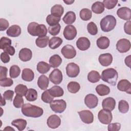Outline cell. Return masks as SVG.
Segmentation results:
<instances>
[{"instance_id":"816d5d0a","label":"cell","mask_w":131,"mask_h":131,"mask_svg":"<svg viewBox=\"0 0 131 131\" xmlns=\"http://www.w3.org/2000/svg\"><path fill=\"white\" fill-rule=\"evenodd\" d=\"M9 24L8 21L5 19L1 18L0 19V31H3L6 30L9 27Z\"/></svg>"},{"instance_id":"d6986e66","label":"cell","mask_w":131,"mask_h":131,"mask_svg":"<svg viewBox=\"0 0 131 131\" xmlns=\"http://www.w3.org/2000/svg\"><path fill=\"white\" fill-rule=\"evenodd\" d=\"M99 63L103 67H107L111 64L113 61V56L110 53L100 54L98 58Z\"/></svg>"},{"instance_id":"f6af8a7d","label":"cell","mask_w":131,"mask_h":131,"mask_svg":"<svg viewBox=\"0 0 131 131\" xmlns=\"http://www.w3.org/2000/svg\"><path fill=\"white\" fill-rule=\"evenodd\" d=\"M87 30L88 32L92 35H95L98 33L97 27L95 23L93 21H91L88 24Z\"/></svg>"},{"instance_id":"9f6ffc18","label":"cell","mask_w":131,"mask_h":131,"mask_svg":"<svg viewBox=\"0 0 131 131\" xmlns=\"http://www.w3.org/2000/svg\"><path fill=\"white\" fill-rule=\"evenodd\" d=\"M130 26H131V22L130 20L127 21L125 22V23L124 25V32L130 35L131 34V31H130Z\"/></svg>"},{"instance_id":"11a10c76","label":"cell","mask_w":131,"mask_h":131,"mask_svg":"<svg viewBox=\"0 0 131 131\" xmlns=\"http://www.w3.org/2000/svg\"><path fill=\"white\" fill-rule=\"evenodd\" d=\"M8 69L5 67H0V79L7 77Z\"/></svg>"},{"instance_id":"1f68e13d","label":"cell","mask_w":131,"mask_h":131,"mask_svg":"<svg viewBox=\"0 0 131 131\" xmlns=\"http://www.w3.org/2000/svg\"><path fill=\"white\" fill-rule=\"evenodd\" d=\"M64 8L61 5L56 4L52 7L51 9V14L60 17L63 14Z\"/></svg>"},{"instance_id":"d6a6232c","label":"cell","mask_w":131,"mask_h":131,"mask_svg":"<svg viewBox=\"0 0 131 131\" xmlns=\"http://www.w3.org/2000/svg\"><path fill=\"white\" fill-rule=\"evenodd\" d=\"M91 9L94 13L101 14L104 11V6L102 2L97 1L93 3Z\"/></svg>"},{"instance_id":"bcb514c9","label":"cell","mask_w":131,"mask_h":131,"mask_svg":"<svg viewBox=\"0 0 131 131\" xmlns=\"http://www.w3.org/2000/svg\"><path fill=\"white\" fill-rule=\"evenodd\" d=\"M12 43L11 40L6 37H2L0 39V48L2 50H4L8 46H11Z\"/></svg>"},{"instance_id":"f1b7e54d","label":"cell","mask_w":131,"mask_h":131,"mask_svg":"<svg viewBox=\"0 0 131 131\" xmlns=\"http://www.w3.org/2000/svg\"><path fill=\"white\" fill-rule=\"evenodd\" d=\"M51 67L48 63L45 61L39 62L36 67L37 71L41 74H46L50 70Z\"/></svg>"},{"instance_id":"ffe728a7","label":"cell","mask_w":131,"mask_h":131,"mask_svg":"<svg viewBox=\"0 0 131 131\" xmlns=\"http://www.w3.org/2000/svg\"><path fill=\"white\" fill-rule=\"evenodd\" d=\"M116 106V100L113 97H108L103 100L102 106L103 109L107 110L110 111H113Z\"/></svg>"},{"instance_id":"91938a15","label":"cell","mask_w":131,"mask_h":131,"mask_svg":"<svg viewBox=\"0 0 131 131\" xmlns=\"http://www.w3.org/2000/svg\"><path fill=\"white\" fill-rule=\"evenodd\" d=\"M63 2L66 3L67 5H71L74 2V0H64Z\"/></svg>"},{"instance_id":"ee69618b","label":"cell","mask_w":131,"mask_h":131,"mask_svg":"<svg viewBox=\"0 0 131 131\" xmlns=\"http://www.w3.org/2000/svg\"><path fill=\"white\" fill-rule=\"evenodd\" d=\"M24 101L23 96L16 95L13 99V104L15 107L19 108L23 106V105L24 104Z\"/></svg>"},{"instance_id":"7c38bea8","label":"cell","mask_w":131,"mask_h":131,"mask_svg":"<svg viewBox=\"0 0 131 131\" xmlns=\"http://www.w3.org/2000/svg\"><path fill=\"white\" fill-rule=\"evenodd\" d=\"M84 103L88 108H94L98 105V98L94 94H89L84 98Z\"/></svg>"},{"instance_id":"60d3db41","label":"cell","mask_w":131,"mask_h":131,"mask_svg":"<svg viewBox=\"0 0 131 131\" xmlns=\"http://www.w3.org/2000/svg\"><path fill=\"white\" fill-rule=\"evenodd\" d=\"M20 74V69L17 65L12 66L9 70V75L11 78H16Z\"/></svg>"},{"instance_id":"db71d44e","label":"cell","mask_w":131,"mask_h":131,"mask_svg":"<svg viewBox=\"0 0 131 131\" xmlns=\"http://www.w3.org/2000/svg\"><path fill=\"white\" fill-rule=\"evenodd\" d=\"M1 59L3 63H6L9 62L10 58L9 56V54L7 52H2L1 54Z\"/></svg>"},{"instance_id":"3957f363","label":"cell","mask_w":131,"mask_h":131,"mask_svg":"<svg viewBox=\"0 0 131 131\" xmlns=\"http://www.w3.org/2000/svg\"><path fill=\"white\" fill-rule=\"evenodd\" d=\"M118 78L117 71L114 68H108L102 72L101 79L109 84L115 85Z\"/></svg>"},{"instance_id":"e0dca14e","label":"cell","mask_w":131,"mask_h":131,"mask_svg":"<svg viewBox=\"0 0 131 131\" xmlns=\"http://www.w3.org/2000/svg\"><path fill=\"white\" fill-rule=\"evenodd\" d=\"M117 89L121 92H125L128 94H130V82L127 79H122L118 82L117 84Z\"/></svg>"},{"instance_id":"2e32d148","label":"cell","mask_w":131,"mask_h":131,"mask_svg":"<svg viewBox=\"0 0 131 131\" xmlns=\"http://www.w3.org/2000/svg\"><path fill=\"white\" fill-rule=\"evenodd\" d=\"M91 46L90 40L85 37H81L79 38L76 41V46L77 48L81 51H85L88 50Z\"/></svg>"},{"instance_id":"8fae6325","label":"cell","mask_w":131,"mask_h":131,"mask_svg":"<svg viewBox=\"0 0 131 131\" xmlns=\"http://www.w3.org/2000/svg\"><path fill=\"white\" fill-rule=\"evenodd\" d=\"M49 79L53 83L59 84L62 81V74L61 71L58 69H55L49 75Z\"/></svg>"},{"instance_id":"484cf974","label":"cell","mask_w":131,"mask_h":131,"mask_svg":"<svg viewBox=\"0 0 131 131\" xmlns=\"http://www.w3.org/2000/svg\"><path fill=\"white\" fill-rule=\"evenodd\" d=\"M11 124L15 126L19 131H22L26 127L27 122L23 119H17L12 121Z\"/></svg>"},{"instance_id":"9c48e42d","label":"cell","mask_w":131,"mask_h":131,"mask_svg":"<svg viewBox=\"0 0 131 131\" xmlns=\"http://www.w3.org/2000/svg\"><path fill=\"white\" fill-rule=\"evenodd\" d=\"M77 30L76 28L73 25L67 26L63 30V34L64 37L68 40H72L74 39L77 35Z\"/></svg>"},{"instance_id":"c3c4849f","label":"cell","mask_w":131,"mask_h":131,"mask_svg":"<svg viewBox=\"0 0 131 131\" xmlns=\"http://www.w3.org/2000/svg\"><path fill=\"white\" fill-rule=\"evenodd\" d=\"M118 2L117 0H104L102 3L104 7L110 10L113 9L116 6Z\"/></svg>"},{"instance_id":"ac0fdd59","label":"cell","mask_w":131,"mask_h":131,"mask_svg":"<svg viewBox=\"0 0 131 131\" xmlns=\"http://www.w3.org/2000/svg\"><path fill=\"white\" fill-rule=\"evenodd\" d=\"M19 58L24 62L28 61L31 59L32 57V51L28 48H24L21 49L18 54Z\"/></svg>"},{"instance_id":"836d02e7","label":"cell","mask_w":131,"mask_h":131,"mask_svg":"<svg viewBox=\"0 0 131 131\" xmlns=\"http://www.w3.org/2000/svg\"><path fill=\"white\" fill-rule=\"evenodd\" d=\"M49 37L48 36H40L36 39L35 43L36 46L39 48H45L49 43Z\"/></svg>"},{"instance_id":"83f0119b","label":"cell","mask_w":131,"mask_h":131,"mask_svg":"<svg viewBox=\"0 0 131 131\" xmlns=\"http://www.w3.org/2000/svg\"><path fill=\"white\" fill-rule=\"evenodd\" d=\"M96 91L97 93L100 96H104L108 95L110 92V88L103 84L98 85L96 87Z\"/></svg>"},{"instance_id":"4316f807","label":"cell","mask_w":131,"mask_h":131,"mask_svg":"<svg viewBox=\"0 0 131 131\" xmlns=\"http://www.w3.org/2000/svg\"><path fill=\"white\" fill-rule=\"evenodd\" d=\"M62 62V59L59 55L54 54L51 56L49 59V63L52 68L58 67Z\"/></svg>"},{"instance_id":"f5cc1de1","label":"cell","mask_w":131,"mask_h":131,"mask_svg":"<svg viewBox=\"0 0 131 131\" xmlns=\"http://www.w3.org/2000/svg\"><path fill=\"white\" fill-rule=\"evenodd\" d=\"M13 96H14V92L10 90L6 91L3 95V96L5 100H10V101H12Z\"/></svg>"},{"instance_id":"f907efd6","label":"cell","mask_w":131,"mask_h":131,"mask_svg":"<svg viewBox=\"0 0 131 131\" xmlns=\"http://www.w3.org/2000/svg\"><path fill=\"white\" fill-rule=\"evenodd\" d=\"M121 128V124L119 123L116 122L114 123H110L107 126L108 131H118Z\"/></svg>"},{"instance_id":"f35d334b","label":"cell","mask_w":131,"mask_h":131,"mask_svg":"<svg viewBox=\"0 0 131 131\" xmlns=\"http://www.w3.org/2000/svg\"><path fill=\"white\" fill-rule=\"evenodd\" d=\"M61 18L52 14L48 15L46 17V21L50 26H53L59 24Z\"/></svg>"},{"instance_id":"f546056e","label":"cell","mask_w":131,"mask_h":131,"mask_svg":"<svg viewBox=\"0 0 131 131\" xmlns=\"http://www.w3.org/2000/svg\"><path fill=\"white\" fill-rule=\"evenodd\" d=\"M62 43V39L59 37H52L49 41V47L52 49H55L60 46Z\"/></svg>"},{"instance_id":"7a4b0ae2","label":"cell","mask_w":131,"mask_h":131,"mask_svg":"<svg viewBox=\"0 0 131 131\" xmlns=\"http://www.w3.org/2000/svg\"><path fill=\"white\" fill-rule=\"evenodd\" d=\"M29 34L33 36H45L47 34V29L43 24H38L36 22L30 23L27 27Z\"/></svg>"},{"instance_id":"ba28073f","label":"cell","mask_w":131,"mask_h":131,"mask_svg":"<svg viewBox=\"0 0 131 131\" xmlns=\"http://www.w3.org/2000/svg\"><path fill=\"white\" fill-rule=\"evenodd\" d=\"M130 49V41L126 38L119 39L116 43V49L120 53H125Z\"/></svg>"},{"instance_id":"5b68a950","label":"cell","mask_w":131,"mask_h":131,"mask_svg":"<svg viewBox=\"0 0 131 131\" xmlns=\"http://www.w3.org/2000/svg\"><path fill=\"white\" fill-rule=\"evenodd\" d=\"M67 107V103L63 99L53 100L50 103V107L56 113H63Z\"/></svg>"},{"instance_id":"603a6c76","label":"cell","mask_w":131,"mask_h":131,"mask_svg":"<svg viewBox=\"0 0 131 131\" xmlns=\"http://www.w3.org/2000/svg\"><path fill=\"white\" fill-rule=\"evenodd\" d=\"M110 39L106 36H101L98 38L96 41L97 47L102 50L107 49L110 46Z\"/></svg>"},{"instance_id":"b9f144b4","label":"cell","mask_w":131,"mask_h":131,"mask_svg":"<svg viewBox=\"0 0 131 131\" xmlns=\"http://www.w3.org/2000/svg\"><path fill=\"white\" fill-rule=\"evenodd\" d=\"M118 110L121 113L125 114L128 112L129 110V104L128 102L124 100H121L118 103Z\"/></svg>"},{"instance_id":"4fadbf2b","label":"cell","mask_w":131,"mask_h":131,"mask_svg":"<svg viewBox=\"0 0 131 131\" xmlns=\"http://www.w3.org/2000/svg\"><path fill=\"white\" fill-rule=\"evenodd\" d=\"M81 121L85 124H91L94 121L93 114L89 110H82L78 112Z\"/></svg>"},{"instance_id":"52a82bcc","label":"cell","mask_w":131,"mask_h":131,"mask_svg":"<svg viewBox=\"0 0 131 131\" xmlns=\"http://www.w3.org/2000/svg\"><path fill=\"white\" fill-rule=\"evenodd\" d=\"M80 72L79 67L74 62L68 63L66 67V73L71 78L77 77Z\"/></svg>"},{"instance_id":"6125c7cd","label":"cell","mask_w":131,"mask_h":131,"mask_svg":"<svg viewBox=\"0 0 131 131\" xmlns=\"http://www.w3.org/2000/svg\"><path fill=\"white\" fill-rule=\"evenodd\" d=\"M4 130H15V129L13 128H12V127H10V126H6L4 129Z\"/></svg>"},{"instance_id":"8992f818","label":"cell","mask_w":131,"mask_h":131,"mask_svg":"<svg viewBox=\"0 0 131 131\" xmlns=\"http://www.w3.org/2000/svg\"><path fill=\"white\" fill-rule=\"evenodd\" d=\"M98 118L101 123L108 124L112 122L113 119L112 113L111 111L107 110H101L98 114Z\"/></svg>"},{"instance_id":"44dd1931","label":"cell","mask_w":131,"mask_h":131,"mask_svg":"<svg viewBox=\"0 0 131 131\" xmlns=\"http://www.w3.org/2000/svg\"><path fill=\"white\" fill-rule=\"evenodd\" d=\"M20 27L16 25L10 26L7 30L6 34L8 36L12 37H16L19 36L21 34Z\"/></svg>"},{"instance_id":"d4e9b609","label":"cell","mask_w":131,"mask_h":131,"mask_svg":"<svg viewBox=\"0 0 131 131\" xmlns=\"http://www.w3.org/2000/svg\"><path fill=\"white\" fill-rule=\"evenodd\" d=\"M76 18V17L75 12L72 11H69L66 13L62 20L66 24L70 25L75 22Z\"/></svg>"},{"instance_id":"7402d4cb","label":"cell","mask_w":131,"mask_h":131,"mask_svg":"<svg viewBox=\"0 0 131 131\" xmlns=\"http://www.w3.org/2000/svg\"><path fill=\"white\" fill-rule=\"evenodd\" d=\"M34 73L33 71L29 68H25L23 70L21 78L23 80L30 82L34 79Z\"/></svg>"},{"instance_id":"ab89813d","label":"cell","mask_w":131,"mask_h":131,"mask_svg":"<svg viewBox=\"0 0 131 131\" xmlns=\"http://www.w3.org/2000/svg\"><path fill=\"white\" fill-rule=\"evenodd\" d=\"M28 88L26 85L23 84H19L16 86L14 89V92L16 95L25 96L28 91Z\"/></svg>"},{"instance_id":"4dcf8cb0","label":"cell","mask_w":131,"mask_h":131,"mask_svg":"<svg viewBox=\"0 0 131 131\" xmlns=\"http://www.w3.org/2000/svg\"><path fill=\"white\" fill-rule=\"evenodd\" d=\"M49 91L53 97H59L63 96L64 91L59 86L54 85L49 89Z\"/></svg>"},{"instance_id":"30bf717a","label":"cell","mask_w":131,"mask_h":131,"mask_svg":"<svg viewBox=\"0 0 131 131\" xmlns=\"http://www.w3.org/2000/svg\"><path fill=\"white\" fill-rule=\"evenodd\" d=\"M62 55L67 59H72L76 55V51L71 45H67L62 47L61 50Z\"/></svg>"},{"instance_id":"94428289","label":"cell","mask_w":131,"mask_h":131,"mask_svg":"<svg viewBox=\"0 0 131 131\" xmlns=\"http://www.w3.org/2000/svg\"><path fill=\"white\" fill-rule=\"evenodd\" d=\"M6 104V101H5V99L4 98L3 96L2 95H1V106H4Z\"/></svg>"},{"instance_id":"6f0895ef","label":"cell","mask_w":131,"mask_h":131,"mask_svg":"<svg viewBox=\"0 0 131 131\" xmlns=\"http://www.w3.org/2000/svg\"><path fill=\"white\" fill-rule=\"evenodd\" d=\"M4 52H7L9 55H11V56H13L14 55L15 52V50L13 46H9L7 47L6 48H5L4 50Z\"/></svg>"},{"instance_id":"7bdbcfd3","label":"cell","mask_w":131,"mask_h":131,"mask_svg":"<svg viewBox=\"0 0 131 131\" xmlns=\"http://www.w3.org/2000/svg\"><path fill=\"white\" fill-rule=\"evenodd\" d=\"M41 100L46 103H50L54 99V97L50 93L49 90H45L41 94Z\"/></svg>"},{"instance_id":"9a60e30c","label":"cell","mask_w":131,"mask_h":131,"mask_svg":"<svg viewBox=\"0 0 131 131\" xmlns=\"http://www.w3.org/2000/svg\"><path fill=\"white\" fill-rule=\"evenodd\" d=\"M47 123L50 128L55 129L60 126L61 124V119L58 116L56 115H52L47 119Z\"/></svg>"},{"instance_id":"cb8c5ba5","label":"cell","mask_w":131,"mask_h":131,"mask_svg":"<svg viewBox=\"0 0 131 131\" xmlns=\"http://www.w3.org/2000/svg\"><path fill=\"white\" fill-rule=\"evenodd\" d=\"M49 79L45 75H40L37 80V85L42 90H46L49 86Z\"/></svg>"},{"instance_id":"5bb4252c","label":"cell","mask_w":131,"mask_h":131,"mask_svg":"<svg viewBox=\"0 0 131 131\" xmlns=\"http://www.w3.org/2000/svg\"><path fill=\"white\" fill-rule=\"evenodd\" d=\"M117 14L121 19L128 21L131 18V10L126 7H121L117 10Z\"/></svg>"},{"instance_id":"e575fe53","label":"cell","mask_w":131,"mask_h":131,"mask_svg":"<svg viewBox=\"0 0 131 131\" xmlns=\"http://www.w3.org/2000/svg\"><path fill=\"white\" fill-rule=\"evenodd\" d=\"M101 78V76L98 72L96 71H91L88 75V79L91 83L98 82Z\"/></svg>"},{"instance_id":"8d00e7d4","label":"cell","mask_w":131,"mask_h":131,"mask_svg":"<svg viewBox=\"0 0 131 131\" xmlns=\"http://www.w3.org/2000/svg\"><path fill=\"white\" fill-rule=\"evenodd\" d=\"M25 97L28 101H35L37 98V92L36 90L32 88L29 89L25 95Z\"/></svg>"},{"instance_id":"7dc6e473","label":"cell","mask_w":131,"mask_h":131,"mask_svg":"<svg viewBox=\"0 0 131 131\" xmlns=\"http://www.w3.org/2000/svg\"><path fill=\"white\" fill-rule=\"evenodd\" d=\"M61 26L60 24H57L56 25L53 26H50L48 28V32L49 33L53 36L57 35L59 34L60 31Z\"/></svg>"},{"instance_id":"277c9868","label":"cell","mask_w":131,"mask_h":131,"mask_svg":"<svg viewBox=\"0 0 131 131\" xmlns=\"http://www.w3.org/2000/svg\"><path fill=\"white\" fill-rule=\"evenodd\" d=\"M116 23V19L113 15H107L101 20L100 23V28L102 31L108 32L115 28Z\"/></svg>"},{"instance_id":"d590c367","label":"cell","mask_w":131,"mask_h":131,"mask_svg":"<svg viewBox=\"0 0 131 131\" xmlns=\"http://www.w3.org/2000/svg\"><path fill=\"white\" fill-rule=\"evenodd\" d=\"M79 16L82 20L87 21L91 18L92 16V13L90 9L83 8L80 10L79 12Z\"/></svg>"},{"instance_id":"6da1fadb","label":"cell","mask_w":131,"mask_h":131,"mask_svg":"<svg viewBox=\"0 0 131 131\" xmlns=\"http://www.w3.org/2000/svg\"><path fill=\"white\" fill-rule=\"evenodd\" d=\"M21 113L26 117L38 118L42 115L43 110L38 106L30 103H26L21 107Z\"/></svg>"},{"instance_id":"681fc988","label":"cell","mask_w":131,"mask_h":131,"mask_svg":"<svg viewBox=\"0 0 131 131\" xmlns=\"http://www.w3.org/2000/svg\"><path fill=\"white\" fill-rule=\"evenodd\" d=\"M13 84V81L10 78L6 77L0 79V85L2 87L11 86Z\"/></svg>"},{"instance_id":"680465c9","label":"cell","mask_w":131,"mask_h":131,"mask_svg":"<svg viewBox=\"0 0 131 131\" xmlns=\"http://www.w3.org/2000/svg\"><path fill=\"white\" fill-rule=\"evenodd\" d=\"M130 61H131V55H129L127 56V57H126V58H125V60H124L125 64L128 68L130 67Z\"/></svg>"},{"instance_id":"74e56055","label":"cell","mask_w":131,"mask_h":131,"mask_svg":"<svg viewBox=\"0 0 131 131\" xmlns=\"http://www.w3.org/2000/svg\"><path fill=\"white\" fill-rule=\"evenodd\" d=\"M67 89L69 92L73 94H75L79 91L80 85L77 82L71 81L68 84Z\"/></svg>"}]
</instances>
